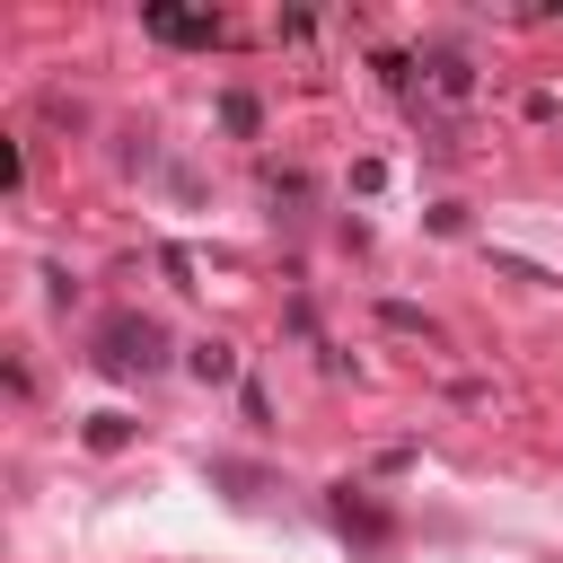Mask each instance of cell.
I'll list each match as a JSON object with an SVG mask.
<instances>
[{
	"mask_svg": "<svg viewBox=\"0 0 563 563\" xmlns=\"http://www.w3.org/2000/svg\"><path fill=\"white\" fill-rule=\"evenodd\" d=\"M158 361H167V325H158V317H132V308H123V317L97 325V369H106V378H141V369H158Z\"/></svg>",
	"mask_w": 563,
	"mask_h": 563,
	"instance_id": "cell-1",
	"label": "cell"
},
{
	"mask_svg": "<svg viewBox=\"0 0 563 563\" xmlns=\"http://www.w3.org/2000/svg\"><path fill=\"white\" fill-rule=\"evenodd\" d=\"M141 26H150L158 44H220V35H229V18H220V9H167V0H158V9H141Z\"/></svg>",
	"mask_w": 563,
	"mask_h": 563,
	"instance_id": "cell-2",
	"label": "cell"
},
{
	"mask_svg": "<svg viewBox=\"0 0 563 563\" xmlns=\"http://www.w3.org/2000/svg\"><path fill=\"white\" fill-rule=\"evenodd\" d=\"M431 88H440L449 106H466V97H475V62H466L457 44H440V53H431Z\"/></svg>",
	"mask_w": 563,
	"mask_h": 563,
	"instance_id": "cell-3",
	"label": "cell"
},
{
	"mask_svg": "<svg viewBox=\"0 0 563 563\" xmlns=\"http://www.w3.org/2000/svg\"><path fill=\"white\" fill-rule=\"evenodd\" d=\"M334 528H343V537H361V545H378V537H387V510L352 501V484H343V493H334Z\"/></svg>",
	"mask_w": 563,
	"mask_h": 563,
	"instance_id": "cell-4",
	"label": "cell"
},
{
	"mask_svg": "<svg viewBox=\"0 0 563 563\" xmlns=\"http://www.w3.org/2000/svg\"><path fill=\"white\" fill-rule=\"evenodd\" d=\"M123 440H132V422H123V413H97V422H88V449H97V457H114Z\"/></svg>",
	"mask_w": 563,
	"mask_h": 563,
	"instance_id": "cell-5",
	"label": "cell"
},
{
	"mask_svg": "<svg viewBox=\"0 0 563 563\" xmlns=\"http://www.w3.org/2000/svg\"><path fill=\"white\" fill-rule=\"evenodd\" d=\"M220 123H229V132H255V97L229 88V97H220Z\"/></svg>",
	"mask_w": 563,
	"mask_h": 563,
	"instance_id": "cell-6",
	"label": "cell"
},
{
	"mask_svg": "<svg viewBox=\"0 0 563 563\" xmlns=\"http://www.w3.org/2000/svg\"><path fill=\"white\" fill-rule=\"evenodd\" d=\"M378 317H387V325H396V334H431V317H422V308H405V299H387V308H378Z\"/></svg>",
	"mask_w": 563,
	"mask_h": 563,
	"instance_id": "cell-7",
	"label": "cell"
},
{
	"mask_svg": "<svg viewBox=\"0 0 563 563\" xmlns=\"http://www.w3.org/2000/svg\"><path fill=\"white\" fill-rule=\"evenodd\" d=\"M194 369H202V378H229L238 361H229V343H194Z\"/></svg>",
	"mask_w": 563,
	"mask_h": 563,
	"instance_id": "cell-8",
	"label": "cell"
}]
</instances>
